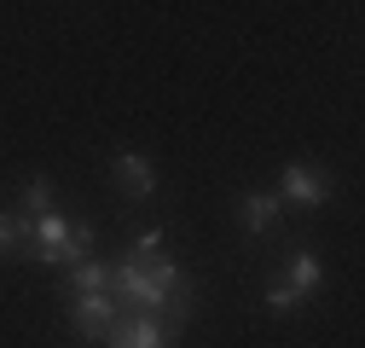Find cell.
<instances>
[{
  "instance_id": "obj_1",
  "label": "cell",
  "mask_w": 365,
  "mask_h": 348,
  "mask_svg": "<svg viewBox=\"0 0 365 348\" xmlns=\"http://www.w3.org/2000/svg\"><path fill=\"white\" fill-rule=\"evenodd\" d=\"M35 261H47V267H76V261H87V244H93V232L87 227H70L58 209H47V215H35Z\"/></svg>"
},
{
  "instance_id": "obj_10",
  "label": "cell",
  "mask_w": 365,
  "mask_h": 348,
  "mask_svg": "<svg viewBox=\"0 0 365 348\" xmlns=\"http://www.w3.org/2000/svg\"><path fill=\"white\" fill-rule=\"evenodd\" d=\"M267 308H272V314H296V308H302V296H296L279 273H272V279H267Z\"/></svg>"
},
{
  "instance_id": "obj_11",
  "label": "cell",
  "mask_w": 365,
  "mask_h": 348,
  "mask_svg": "<svg viewBox=\"0 0 365 348\" xmlns=\"http://www.w3.org/2000/svg\"><path fill=\"white\" fill-rule=\"evenodd\" d=\"M151 255H163V232L157 227H145L140 238H133V261H151Z\"/></svg>"
},
{
  "instance_id": "obj_4",
  "label": "cell",
  "mask_w": 365,
  "mask_h": 348,
  "mask_svg": "<svg viewBox=\"0 0 365 348\" xmlns=\"http://www.w3.org/2000/svg\"><path fill=\"white\" fill-rule=\"evenodd\" d=\"M116 186L122 192H133V198H157V168H151V157L145 151H116Z\"/></svg>"
},
{
  "instance_id": "obj_6",
  "label": "cell",
  "mask_w": 365,
  "mask_h": 348,
  "mask_svg": "<svg viewBox=\"0 0 365 348\" xmlns=\"http://www.w3.org/2000/svg\"><path fill=\"white\" fill-rule=\"evenodd\" d=\"M279 279H284V285H290V290L307 302L319 285H325V261H319L313 250H296V255H290V273H279Z\"/></svg>"
},
{
  "instance_id": "obj_9",
  "label": "cell",
  "mask_w": 365,
  "mask_h": 348,
  "mask_svg": "<svg viewBox=\"0 0 365 348\" xmlns=\"http://www.w3.org/2000/svg\"><path fill=\"white\" fill-rule=\"evenodd\" d=\"M24 209L29 215H47L53 209V180H47V174H29V180H24Z\"/></svg>"
},
{
  "instance_id": "obj_8",
  "label": "cell",
  "mask_w": 365,
  "mask_h": 348,
  "mask_svg": "<svg viewBox=\"0 0 365 348\" xmlns=\"http://www.w3.org/2000/svg\"><path fill=\"white\" fill-rule=\"evenodd\" d=\"M105 285H110V267H105V261H93V255L76 261V296H93V290H105Z\"/></svg>"
},
{
  "instance_id": "obj_2",
  "label": "cell",
  "mask_w": 365,
  "mask_h": 348,
  "mask_svg": "<svg viewBox=\"0 0 365 348\" xmlns=\"http://www.w3.org/2000/svg\"><path fill=\"white\" fill-rule=\"evenodd\" d=\"M331 198V180L319 168H307V163H290L284 174H279V203H296V209H319Z\"/></svg>"
},
{
  "instance_id": "obj_12",
  "label": "cell",
  "mask_w": 365,
  "mask_h": 348,
  "mask_svg": "<svg viewBox=\"0 0 365 348\" xmlns=\"http://www.w3.org/2000/svg\"><path fill=\"white\" fill-rule=\"evenodd\" d=\"M18 232H24V227L12 221V215H0V255H12V250H18Z\"/></svg>"
},
{
  "instance_id": "obj_5",
  "label": "cell",
  "mask_w": 365,
  "mask_h": 348,
  "mask_svg": "<svg viewBox=\"0 0 365 348\" xmlns=\"http://www.w3.org/2000/svg\"><path fill=\"white\" fill-rule=\"evenodd\" d=\"M105 342H110V348H168V331H163V319H151V314H133V319H122Z\"/></svg>"
},
{
  "instance_id": "obj_7",
  "label": "cell",
  "mask_w": 365,
  "mask_h": 348,
  "mask_svg": "<svg viewBox=\"0 0 365 348\" xmlns=\"http://www.w3.org/2000/svg\"><path fill=\"white\" fill-rule=\"evenodd\" d=\"M238 209H244V227H250V232H267L272 221H279L284 203H279V192H244Z\"/></svg>"
},
{
  "instance_id": "obj_3",
  "label": "cell",
  "mask_w": 365,
  "mask_h": 348,
  "mask_svg": "<svg viewBox=\"0 0 365 348\" xmlns=\"http://www.w3.org/2000/svg\"><path fill=\"white\" fill-rule=\"evenodd\" d=\"M70 319H76V331H81L87 342H99V337H110V331H116V302H110L105 290H93V296H76Z\"/></svg>"
}]
</instances>
